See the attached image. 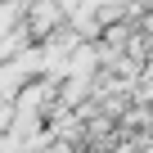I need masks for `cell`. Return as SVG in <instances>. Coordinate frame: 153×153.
<instances>
[{
  "mask_svg": "<svg viewBox=\"0 0 153 153\" xmlns=\"http://www.w3.org/2000/svg\"><path fill=\"white\" fill-rule=\"evenodd\" d=\"M140 27H144V32H149V36H153V9H149V14H144V18H140Z\"/></svg>",
  "mask_w": 153,
  "mask_h": 153,
  "instance_id": "3",
  "label": "cell"
},
{
  "mask_svg": "<svg viewBox=\"0 0 153 153\" xmlns=\"http://www.w3.org/2000/svg\"><path fill=\"white\" fill-rule=\"evenodd\" d=\"M23 23L32 27V36H36V41H45L50 32H59V27L68 23V9L59 5V0H27Z\"/></svg>",
  "mask_w": 153,
  "mask_h": 153,
  "instance_id": "2",
  "label": "cell"
},
{
  "mask_svg": "<svg viewBox=\"0 0 153 153\" xmlns=\"http://www.w3.org/2000/svg\"><path fill=\"white\" fill-rule=\"evenodd\" d=\"M54 104H59V81L54 76H32V81L18 90V99H14V108L32 113V117H50Z\"/></svg>",
  "mask_w": 153,
  "mask_h": 153,
  "instance_id": "1",
  "label": "cell"
}]
</instances>
